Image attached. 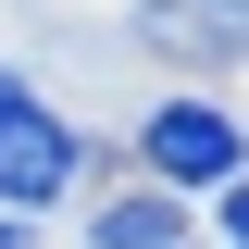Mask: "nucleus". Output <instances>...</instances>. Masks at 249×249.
Segmentation results:
<instances>
[{
    "label": "nucleus",
    "mask_w": 249,
    "mask_h": 249,
    "mask_svg": "<svg viewBox=\"0 0 249 249\" xmlns=\"http://www.w3.org/2000/svg\"><path fill=\"white\" fill-rule=\"evenodd\" d=\"M137 150H150V175H175V187H237L249 175L237 112H212V100H162V112L137 124Z\"/></svg>",
    "instance_id": "f257e3e1"
},
{
    "label": "nucleus",
    "mask_w": 249,
    "mask_h": 249,
    "mask_svg": "<svg viewBox=\"0 0 249 249\" xmlns=\"http://www.w3.org/2000/svg\"><path fill=\"white\" fill-rule=\"evenodd\" d=\"M75 124L50 112V100H25V112H0V212H50L62 187H75Z\"/></svg>",
    "instance_id": "f03ea898"
},
{
    "label": "nucleus",
    "mask_w": 249,
    "mask_h": 249,
    "mask_svg": "<svg viewBox=\"0 0 249 249\" xmlns=\"http://www.w3.org/2000/svg\"><path fill=\"white\" fill-rule=\"evenodd\" d=\"M137 37L175 62H249V0H137Z\"/></svg>",
    "instance_id": "7ed1b4c3"
},
{
    "label": "nucleus",
    "mask_w": 249,
    "mask_h": 249,
    "mask_svg": "<svg viewBox=\"0 0 249 249\" xmlns=\"http://www.w3.org/2000/svg\"><path fill=\"white\" fill-rule=\"evenodd\" d=\"M187 237V212L162 199V187H137V199H100L88 212V249H175Z\"/></svg>",
    "instance_id": "20e7f679"
},
{
    "label": "nucleus",
    "mask_w": 249,
    "mask_h": 249,
    "mask_svg": "<svg viewBox=\"0 0 249 249\" xmlns=\"http://www.w3.org/2000/svg\"><path fill=\"white\" fill-rule=\"evenodd\" d=\"M224 237H237V249H249V175H237V187H224Z\"/></svg>",
    "instance_id": "39448f33"
},
{
    "label": "nucleus",
    "mask_w": 249,
    "mask_h": 249,
    "mask_svg": "<svg viewBox=\"0 0 249 249\" xmlns=\"http://www.w3.org/2000/svg\"><path fill=\"white\" fill-rule=\"evenodd\" d=\"M0 249H25V212H0Z\"/></svg>",
    "instance_id": "423d86ee"
}]
</instances>
